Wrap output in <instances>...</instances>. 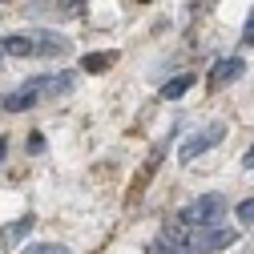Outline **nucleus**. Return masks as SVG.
I'll list each match as a JSON object with an SVG mask.
<instances>
[{"instance_id": "39448f33", "label": "nucleus", "mask_w": 254, "mask_h": 254, "mask_svg": "<svg viewBox=\"0 0 254 254\" xmlns=\"http://www.w3.org/2000/svg\"><path fill=\"white\" fill-rule=\"evenodd\" d=\"M186 250H190V238L186 234H174V230H166L162 238H153L145 246V254H186Z\"/></svg>"}, {"instance_id": "f8f14e48", "label": "nucleus", "mask_w": 254, "mask_h": 254, "mask_svg": "<svg viewBox=\"0 0 254 254\" xmlns=\"http://www.w3.org/2000/svg\"><path fill=\"white\" fill-rule=\"evenodd\" d=\"M20 254H69V250L57 246V242H33V246H24Z\"/></svg>"}, {"instance_id": "f3484780", "label": "nucleus", "mask_w": 254, "mask_h": 254, "mask_svg": "<svg viewBox=\"0 0 254 254\" xmlns=\"http://www.w3.org/2000/svg\"><path fill=\"white\" fill-rule=\"evenodd\" d=\"M4 153H8V137H0V162H4Z\"/></svg>"}, {"instance_id": "f03ea898", "label": "nucleus", "mask_w": 254, "mask_h": 254, "mask_svg": "<svg viewBox=\"0 0 254 254\" xmlns=\"http://www.w3.org/2000/svg\"><path fill=\"white\" fill-rule=\"evenodd\" d=\"M234 230L230 226H202V230H194L190 234V250H198V254H218V250H226V246H234Z\"/></svg>"}, {"instance_id": "4468645a", "label": "nucleus", "mask_w": 254, "mask_h": 254, "mask_svg": "<svg viewBox=\"0 0 254 254\" xmlns=\"http://www.w3.org/2000/svg\"><path fill=\"white\" fill-rule=\"evenodd\" d=\"M254 45V8H250V16H246V28H242V49H250Z\"/></svg>"}, {"instance_id": "f257e3e1", "label": "nucleus", "mask_w": 254, "mask_h": 254, "mask_svg": "<svg viewBox=\"0 0 254 254\" xmlns=\"http://www.w3.org/2000/svg\"><path fill=\"white\" fill-rule=\"evenodd\" d=\"M222 210H226V198L222 194H202L194 198L186 210H178V222L182 226H222Z\"/></svg>"}, {"instance_id": "ddd939ff", "label": "nucleus", "mask_w": 254, "mask_h": 254, "mask_svg": "<svg viewBox=\"0 0 254 254\" xmlns=\"http://www.w3.org/2000/svg\"><path fill=\"white\" fill-rule=\"evenodd\" d=\"M238 222H242V226H254V198H246V202H238Z\"/></svg>"}, {"instance_id": "9d476101", "label": "nucleus", "mask_w": 254, "mask_h": 254, "mask_svg": "<svg viewBox=\"0 0 254 254\" xmlns=\"http://www.w3.org/2000/svg\"><path fill=\"white\" fill-rule=\"evenodd\" d=\"M190 85H194V73H182V77H174V81L162 85V97H166V101H178V97L190 93Z\"/></svg>"}, {"instance_id": "423d86ee", "label": "nucleus", "mask_w": 254, "mask_h": 254, "mask_svg": "<svg viewBox=\"0 0 254 254\" xmlns=\"http://www.w3.org/2000/svg\"><path fill=\"white\" fill-rule=\"evenodd\" d=\"M33 214H24V218H16V222H4V226H0V242H4V246H20L24 242V234L28 230H33Z\"/></svg>"}, {"instance_id": "dca6fc26", "label": "nucleus", "mask_w": 254, "mask_h": 254, "mask_svg": "<svg viewBox=\"0 0 254 254\" xmlns=\"http://www.w3.org/2000/svg\"><path fill=\"white\" fill-rule=\"evenodd\" d=\"M242 166H246V170H254V145L246 149V157H242Z\"/></svg>"}, {"instance_id": "6e6552de", "label": "nucleus", "mask_w": 254, "mask_h": 254, "mask_svg": "<svg viewBox=\"0 0 254 254\" xmlns=\"http://www.w3.org/2000/svg\"><path fill=\"white\" fill-rule=\"evenodd\" d=\"M0 53H12V57H37V41L24 37V33H12L0 41Z\"/></svg>"}, {"instance_id": "2eb2a0df", "label": "nucleus", "mask_w": 254, "mask_h": 254, "mask_svg": "<svg viewBox=\"0 0 254 254\" xmlns=\"http://www.w3.org/2000/svg\"><path fill=\"white\" fill-rule=\"evenodd\" d=\"M28 153H45V137L41 133H28Z\"/></svg>"}, {"instance_id": "20e7f679", "label": "nucleus", "mask_w": 254, "mask_h": 254, "mask_svg": "<svg viewBox=\"0 0 254 254\" xmlns=\"http://www.w3.org/2000/svg\"><path fill=\"white\" fill-rule=\"evenodd\" d=\"M242 73H246V57H222V61H214V65H210V89L234 85Z\"/></svg>"}, {"instance_id": "9b49d317", "label": "nucleus", "mask_w": 254, "mask_h": 254, "mask_svg": "<svg viewBox=\"0 0 254 254\" xmlns=\"http://www.w3.org/2000/svg\"><path fill=\"white\" fill-rule=\"evenodd\" d=\"M113 61H117V53H105V49H101V53H89V57H81V69H85V73H105V69L113 65Z\"/></svg>"}, {"instance_id": "7ed1b4c3", "label": "nucleus", "mask_w": 254, "mask_h": 254, "mask_svg": "<svg viewBox=\"0 0 254 254\" xmlns=\"http://www.w3.org/2000/svg\"><path fill=\"white\" fill-rule=\"evenodd\" d=\"M222 137H226V125H222V121H214V125H206V129H198L190 141H182L178 157H182V162H194V157H202L206 149H214Z\"/></svg>"}, {"instance_id": "0eeeda50", "label": "nucleus", "mask_w": 254, "mask_h": 254, "mask_svg": "<svg viewBox=\"0 0 254 254\" xmlns=\"http://www.w3.org/2000/svg\"><path fill=\"white\" fill-rule=\"evenodd\" d=\"M33 41H37V57H61V53H69V41L61 37V33H49V28L37 33Z\"/></svg>"}, {"instance_id": "1a4fd4ad", "label": "nucleus", "mask_w": 254, "mask_h": 254, "mask_svg": "<svg viewBox=\"0 0 254 254\" xmlns=\"http://www.w3.org/2000/svg\"><path fill=\"white\" fill-rule=\"evenodd\" d=\"M37 101H41V93L24 85V89H16V93H8V97H4V109H8V113H20V109H33Z\"/></svg>"}]
</instances>
